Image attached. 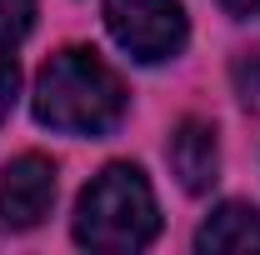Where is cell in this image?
Returning a JSON list of instances; mask_svg holds the SVG:
<instances>
[{"instance_id":"cell-1","label":"cell","mask_w":260,"mask_h":255,"mask_svg":"<svg viewBox=\"0 0 260 255\" xmlns=\"http://www.w3.org/2000/svg\"><path fill=\"white\" fill-rule=\"evenodd\" d=\"M125 85L110 65L85 45L55 50L35 80V120L60 135H110L125 120Z\"/></svg>"},{"instance_id":"cell-2","label":"cell","mask_w":260,"mask_h":255,"mask_svg":"<svg viewBox=\"0 0 260 255\" xmlns=\"http://www.w3.org/2000/svg\"><path fill=\"white\" fill-rule=\"evenodd\" d=\"M155 230H160V210H155V190H150L140 165L115 160L80 190L75 245L100 255H130V250H145L155 240Z\"/></svg>"},{"instance_id":"cell-3","label":"cell","mask_w":260,"mask_h":255,"mask_svg":"<svg viewBox=\"0 0 260 255\" xmlns=\"http://www.w3.org/2000/svg\"><path fill=\"white\" fill-rule=\"evenodd\" d=\"M105 25L115 45L140 65L175 60L190 40V20L180 0H105Z\"/></svg>"},{"instance_id":"cell-4","label":"cell","mask_w":260,"mask_h":255,"mask_svg":"<svg viewBox=\"0 0 260 255\" xmlns=\"http://www.w3.org/2000/svg\"><path fill=\"white\" fill-rule=\"evenodd\" d=\"M55 205V165L45 155H15L0 170V225L35 230Z\"/></svg>"},{"instance_id":"cell-5","label":"cell","mask_w":260,"mask_h":255,"mask_svg":"<svg viewBox=\"0 0 260 255\" xmlns=\"http://www.w3.org/2000/svg\"><path fill=\"white\" fill-rule=\"evenodd\" d=\"M165 155H170V170H175L180 190H190V195H205L220 180V140H215L210 120H180Z\"/></svg>"},{"instance_id":"cell-6","label":"cell","mask_w":260,"mask_h":255,"mask_svg":"<svg viewBox=\"0 0 260 255\" xmlns=\"http://www.w3.org/2000/svg\"><path fill=\"white\" fill-rule=\"evenodd\" d=\"M195 250H220V255H240V250H260V210L245 200H225L210 210V220L195 230Z\"/></svg>"},{"instance_id":"cell-7","label":"cell","mask_w":260,"mask_h":255,"mask_svg":"<svg viewBox=\"0 0 260 255\" xmlns=\"http://www.w3.org/2000/svg\"><path fill=\"white\" fill-rule=\"evenodd\" d=\"M35 30V0H0V50H15Z\"/></svg>"},{"instance_id":"cell-8","label":"cell","mask_w":260,"mask_h":255,"mask_svg":"<svg viewBox=\"0 0 260 255\" xmlns=\"http://www.w3.org/2000/svg\"><path fill=\"white\" fill-rule=\"evenodd\" d=\"M15 95H20V65H15V55H10V50H0V125L10 120Z\"/></svg>"},{"instance_id":"cell-9","label":"cell","mask_w":260,"mask_h":255,"mask_svg":"<svg viewBox=\"0 0 260 255\" xmlns=\"http://www.w3.org/2000/svg\"><path fill=\"white\" fill-rule=\"evenodd\" d=\"M240 85H245V100H260V45L240 60Z\"/></svg>"},{"instance_id":"cell-10","label":"cell","mask_w":260,"mask_h":255,"mask_svg":"<svg viewBox=\"0 0 260 255\" xmlns=\"http://www.w3.org/2000/svg\"><path fill=\"white\" fill-rule=\"evenodd\" d=\"M225 5V15H235V20H250V15H260V0H220Z\"/></svg>"}]
</instances>
